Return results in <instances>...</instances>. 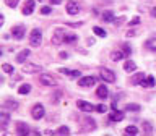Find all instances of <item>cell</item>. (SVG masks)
Returning a JSON list of instances; mask_svg holds the SVG:
<instances>
[{"label": "cell", "instance_id": "cell-1", "mask_svg": "<svg viewBox=\"0 0 156 136\" xmlns=\"http://www.w3.org/2000/svg\"><path fill=\"white\" fill-rule=\"evenodd\" d=\"M41 42H42V32H41V29H37V28H34L31 34H29V44H31V47H39L41 46Z\"/></svg>", "mask_w": 156, "mask_h": 136}, {"label": "cell", "instance_id": "cell-2", "mask_svg": "<svg viewBox=\"0 0 156 136\" xmlns=\"http://www.w3.org/2000/svg\"><path fill=\"white\" fill-rule=\"evenodd\" d=\"M44 114H46V109H44V105L42 104H36L33 107V110H31V117L34 120H41Z\"/></svg>", "mask_w": 156, "mask_h": 136}, {"label": "cell", "instance_id": "cell-3", "mask_svg": "<svg viewBox=\"0 0 156 136\" xmlns=\"http://www.w3.org/2000/svg\"><path fill=\"white\" fill-rule=\"evenodd\" d=\"M24 34H26V28H24L23 24H18V26H13L12 28V36L15 39H18V41L24 37Z\"/></svg>", "mask_w": 156, "mask_h": 136}, {"label": "cell", "instance_id": "cell-4", "mask_svg": "<svg viewBox=\"0 0 156 136\" xmlns=\"http://www.w3.org/2000/svg\"><path fill=\"white\" fill-rule=\"evenodd\" d=\"M101 78L106 83H114L115 81V73L112 70H109V68H102L101 70Z\"/></svg>", "mask_w": 156, "mask_h": 136}, {"label": "cell", "instance_id": "cell-5", "mask_svg": "<svg viewBox=\"0 0 156 136\" xmlns=\"http://www.w3.org/2000/svg\"><path fill=\"white\" fill-rule=\"evenodd\" d=\"M39 81H41L44 86H55V84H57L55 78H52V75H47V73H41Z\"/></svg>", "mask_w": 156, "mask_h": 136}, {"label": "cell", "instance_id": "cell-6", "mask_svg": "<svg viewBox=\"0 0 156 136\" xmlns=\"http://www.w3.org/2000/svg\"><path fill=\"white\" fill-rule=\"evenodd\" d=\"M41 71H42L41 65H36V63H26V65H23V73L33 75V73H41Z\"/></svg>", "mask_w": 156, "mask_h": 136}, {"label": "cell", "instance_id": "cell-7", "mask_svg": "<svg viewBox=\"0 0 156 136\" xmlns=\"http://www.w3.org/2000/svg\"><path fill=\"white\" fill-rule=\"evenodd\" d=\"M78 12H80L78 3L75 2V0H68L67 2V13L72 15V16H75V15H78Z\"/></svg>", "mask_w": 156, "mask_h": 136}, {"label": "cell", "instance_id": "cell-8", "mask_svg": "<svg viewBox=\"0 0 156 136\" xmlns=\"http://www.w3.org/2000/svg\"><path fill=\"white\" fill-rule=\"evenodd\" d=\"M93 84H96L94 76H83V78H80V81H78V86H81V87H90Z\"/></svg>", "mask_w": 156, "mask_h": 136}, {"label": "cell", "instance_id": "cell-9", "mask_svg": "<svg viewBox=\"0 0 156 136\" xmlns=\"http://www.w3.org/2000/svg\"><path fill=\"white\" fill-rule=\"evenodd\" d=\"M65 34L67 32H62L60 29L55 31V34L52 36V44H54V46H60L62 42H65Z\"/></svg>", "mask_w": 156, "mask_h": 136}, {"label": "cell", "instance_id": "cell-10", "mask_svg": "<svg viewBox=\"0 0 156 136\" xmlns=\"http://www.w3.org/2000/svg\"><path fill=\"white\" fill-rule=\"evenodd\" d=\"M76 105H78V109H80L81 112H93V110H96L94 105H93V104H88V102H85V100H78Z\"/></svg>", "mask_w": 156, "mask_h": 136}, {"label": "cell", "instance_id": "cell-11", "mask_svg": "<svg viewBox=\"0 0 156 136\" xmlns=\"http://www.w3.org/2000/svg\"><path fill=\"white\" fill-rule=\"evenodd\" d=\"M33 12H34V0H26V2H24V7L21 10V13L26 15V16H29Z\"/></svg>", "mask_w": 156, "mask_h": 136}, {"label": "cell", "instance_id": "cell-12", "mask_svg": "<svg viewBox=\"0 0 156 136\" xmlns=\"http://www.w3.org/2000/svg\"><path fill=\"white\" fill-rule=\"evenodd\" d=\"M109 120L111 121H120V120H124V112H120V110H112L111 114H109Z\"/></svg>", "mask_w": 156, "mask_h": 136}, {"label": "cell", "instance_id": "cell-13", "mask_svg": "<svg viewBox=\"0 0 156 136\" xmlns=\"http://www.w3.org/2000/svg\"><path fill=\"white\" fill-rule=\"evenodd\" d=\"M16 133H18V134H28V133H31V131H29V128H28L26 123L18 121V123H16Z\"/></svg>", "mask_w": 156, "mask_h": 136}, {"label": "cell", "instance_id": "cell-14", "mask_svg": "<svg viewBox=\"0 0 156 136\" xmlns=\"http://www.w3.org/2000/svg\"><path fill=\"white\" fill-rule=\"evenodd\" d=\"M124 57H127L124 50H112V52H111V60H112V62H119V60H122Z\"/></svg>", "mask_w": 156, "mask_h": 136}, {"label": "cell", "instance_id": "cell-15", "mask_svg": "<svg viewBox=\"0 0 156 136\" xmlns=\"http://www.w3.org/2000/svg\"><path fill=\"white\" fill-rule=\"evenodd\" d=\"M10 123V114L8 112H0V128L7 126Z\"/></svg>", "mask_w": 156, "mask_h": 136}, {"label": "cell", "instance_id": "cell-16", "mask_svg": "<svg viewBox=\"0 0 156 136\" xmlns=\"http://www.w3.org/2000/svg\"><path fill=\"white\" fill-rule=\"evenodd\" d=\"M96 94L99 99H106L107 96H109V91H107V87L102 84V86H98V89H96Z\"/></svg>", "mask_w": 156, "mask_h": 136}, {"label": "cell", "instance_id": "cell-17", "mask_svg": "<svg viewBox=\"0 0 156 136\" xmlns=\"http://www.w3.org/2000/svg\"><path fill=\"white\" fill-rule=\"evenodd\" d=\"M29 53H31V52H29V49H24V50H21V52L16 55V62H18V63H24V60L29 57Z\"/></svg>", "mask_w": 156, "mask_h": 136}, {"label": "cell", "instance_id": "cell-18", "mask_svg": "<svg viewBox=\"0 0 156 136\" xmlns=\"http://www.w3.org/2000/svg\"><path fill=\"white\" fill-rule=\"evenodd\" d=\"M143 80H145L143 73H135V75L130 78V83H132V84H141V81H143Z\"/></svg>", "mask_w": 156, "mask_h": 136}, {"label": "cell", "instance_id": "cell-19", "mask_svg": "<svg viewBox=\"0 0 156 136\" xmlns=\"http://www.w3.org/2000/svg\"><path fill=\"white\" fill-rule=\"evenodd\" d=\"M145 47L151 52H156V37H150L148 41L145 42Z\"/></svg>", "mask_w": 156, "mask_h": 136}, {"label": "cell", "instance_id": "cell-20", "mask_svg": "<svg viewBox=\"0 0 156 136\" xmlns=\"http://www.w3.org/2000/svg\"><path fill=\"white\" fill-rule=\"evenodd\" d=\"M141 86L143 87H153L154 86V78L153 76H146L143 81H141Z\"/></svg>", "mask_w": 156, "mask_h": 136}, {"label": "cell", "instance_id": "cell-21", "mask_svg": "<svg viewBox=\"0 0 156 136\" xmlns=\"http://www.w3.org/2000/svg\"><path fill=\"white\" fill-rule=\"evenodd\" d=\"M102 21H106V23H114V13L111 12H104L102 13Z\"/></svg>", "mask_w": 156, "mask_h": 136}, {"label": "cell", "instance_id": "cell-22", "mask_svg": "<svg viewBox=\"0 0 156 136\" xmlns=\"http://www.w3.org/2000/svg\"><path fill=\"white\" fill-rule=\"evenodd\" d=\"M124 70L125 71H135L136 70V65H135V62H132V60H127L124 63Z\"/></svg>", "mask_w": 156, "mask_h": 136}, {"label": "cell", "instance_id": "cell-23", "mask_svg": "<svg viewBox=\"0 0 156 136\" xmlns=\"http://www.w3.org/2000/svg\"><path fill=\"white\" fill-rule=\"evenodd\" d=\"M3 107H5V109L15 110V109H18V102H16V100H5V102H3Z\"/></svg>", "mask_w": 156, "mask_h": 136}, {"label": "cell", "instance_id": "cell-24", "mask_svg": "<svg viewBox=\"0 0 156 136\" xmlns=\"http://www.w3.org/2000/svg\"><path fill=\"white\" fill-rule=\"evenodd\" d=\"M93 32H94L96 36H99V37H106V36H107V32H106L102 28H99V26H94V28H93Z\"/></svg>", "mask_w": 156, "mask_h": 136}, {"label": "cell", "instance_id": "cell-25", "mask_svg": "<svg viewBox=\"0 0 156 136\" xmlns=\"http://www.w3.org/2000/svg\"><path fill=\"white\" fill-rule=\"evenodd\" d=\"M29 91H31V84H28V83H26V84H21V86L18 87V92H20V94H28Z\"/></svg>", "mask_w": 156, "mask_h": 136}, {"label": "cell", "instance_id": "cell-26", "mask_svg": "<svg viewBox=\"0 0 156 136\" xmlns=\"http://www.w3.org/2000/svg\"><path fill=\"white\" fill-rule=\"evenodd\" d=\"M125 110L127 112H129V110L130 112H140V105L138 104H127L125 105Z\"/></svg>", "mask_w": 156, "mask_h": 136}, {"label": "cell", "instance_id": "cell-27", "mask_svg": "<svg viewBox=\"0 0 156 136\" xmlns=\"http://www.w3.org/2000/svg\"><path fill=\"white\" fill-rule=\"evenodd\" d=\"M125 133L127 134H138V128L133 126V125H130V126H127V128H125Z\"/></svg>", "mask_w": 156, "mask_h": 136}, {"label": "cell", "instance_id": "cell-28", "mask_svg": "<svg viewBox=\"0 0 156 136\" xmlns=\"http://www.w3.org/2000/svg\"><path fill=\"white\" fill-rule=\"evenodd\" d=\"M2 70H3L5 73H10V75H12V73H15L13 66L10 65V63H3V65H2Z\"/></svg>", "mask_w": 156, "mask_h": 136}, {"label": "cell", "instance_id": "cell-29", "mask_svg": "<svg viewBox=\"0 0 156 136\" xmlns=\"http://www.w3.org/2000/svg\"><path fill=\"white\" fill-rule=\"evenodd\" d=\"M76 41V34H65V42H68V44H70V42H75Z\"/></svg>", "mask_w": 156, "mask_h": 136}, {"label": "cell", "instance_id": "cell-30", "mask_svg": "<svg viewBox=\"0 0 156 136\" xmlns=\"http://www.w3.org/2000/svg\"><path fill=\"white\" fill-rule=\"evenodd\" d=\"M55 133H57V134H68V133H70V130H68L67 126H60V128H58Z\"/></svg>", "mask_w": 156, "mask_h": 136}, {"label": "cell", "instance_id": "cell-31", "mask_svg": "<svg viewBox=\"0 0 156 136\" xmlns=\"http://www.w3.org/2000/svg\"><path fill=\"white\" fill-rule=\"evenodd\" d=\"M18 2H20V0H5L7 7H10V8H15V7L18 5Z\"/></svg>", "mask_w": 156, "mask_h": 136}, {"label": "cell", "instance_id": "cell-32", "mask_svg": "<svg viewBox=\"0 0 156 136\" xmlns=\"http://www.w3.org/2000/svg\"><path fill=\"white\" fill-rule=\"evenodd\" d=\"M138 23H140V18H138V16H133V18H132L130 21H129V24H130V26H136Z\"/></svg>", "mask_w": 156, "mask_h": 136}, {"label": "cell", "instance_id": "cell-33", "mask_svg": "<svg viewBox=\"0 0 156 136\" xmlns=\"http://www.w3.org/2000/svg\"><path fill=\"white\" fill-rule=\"evenodd\" d=\"M96 110L99 112V114H104V112L107 110V107H106L104 104H99V105H96Z\"/></svg>", "mask_w": 156, "mask_h": 136}, {"label": "cell", "instance_id": "cell-34", "mask_svg": "<svg viewBox=\"0 0 156 136\" xmlns=\"http://www.w3.org/2000/svg\"><path fill=\"white\" fill-rule=\"evenodd\" d=\"M80 75H81V73L78 70H70V75H68V76H70V78H80Z\"/></svg>", "mask_w": 156, "mask_h": 136}, {"label": "cell", "instance_id": "cell-35", "mask_svg": "<svg viewBox=\"0 0 156 136\" xmlns=\"http://www.w3.org/2000/svg\"><path fill=\"white\" fill-rule=\"evenodd\" d=\"M122 47H124V52H125V55L129 57L130 53H132V49H130V46H129V44H124V46H122Z\"/></svg>", "mask_w": 156, "mask_h": 136}, {"label": "cell", "instance_id": "cell-36", "mask_svg": "<svg viewBox=\"0 0 156 136\" xmlns=\"http://www.w3.org/2000/svg\"><path fill=\"white\" fill-rule=\"evenodd\" d=\"M51 12H52L51 7H42V8H41V13H42V15H49Z\"/></svg>", "mask_w": 156, "mask_h": 136}, {"label": "cell", "instance_id": "cell-37", "mask_svg": "<svg viewBox=\"0 0 156 136\" xmlns=\"http://www.w3.org/2000/svg\"><path fill=\"white\" fill-rule=\"evenodd\" d=\"M124 19H125V18H124V16H120V18H119V19H114V23H115V24H117V26H120V24H122V23H124Z\"/></svg>", "mask_w": 156, "mask_h": 136}, {"label": "cell", "instance_id": "cell-38", "mask_svg": "<svg viewBox=\"0 0 156 136\" xmlns=\"http://www.w3.org/2000/svg\"><path fill=\"white\" fill-rule=\"evenodd\" d=\"M60 73H63V75H70V70H68V68H60Z\"/></svg>", "mask_w": 156, "mask_h": 136}, {"label": "cell", "instance_id": "cell-39", "mask_svg": "<svg viewBox=\"0 0 156 136\" xmlns=\"http://www.w3.org/2000/svg\"><path fill=\"white\" fill-rule=\"evenodd\" d=\"M86 123L91 126V128H94V120H86Z\"/></svg>", "mask_w": 156, "mask_h": 136}, {"label": "cell", "instance_id": "cell-40", "mask_svg": "<svg viewBox=\"0 0 156 136\" xmlns=\"http://www.w3.org/2000/svg\"><path fill=\"white\" fill-rule=\"evenodd\" d=\"M52 5H58V3H62V0H49Z\"/></svg>", "mask_w": 156, "mask_h": 136}, {"label": "cell", "instance_id": "cell-41", "mask_svg": "<svg viewBox=\"0 0 156 136\" xmlns=\"http://www.w3.org/2000/svg\"><path fill=\"white\" fill-rule=\"evenodd\" d=\"M135 34H136V32H135V31H132V29H130V31L127 32V36H129V37H132V36H135Z\"/></svg>", "mask_w": 156, "mask_h": 136}, {"label": "cell", "instance_id": "cell-42", "mask_svg": "<svg viewBox=\"0 0 156 136\" xmlns=\"http://www.w3.org/2000/svg\"><path fill=\"white\" fill-rule=\"evenodd\" d=\"M117 109V100H112V110Z\"/></svg>", "mask_w": 156, "mask_h": 136}, {"label": "cell", "instance_id": "cell-43", "mask_svg": "<svg viewBox=\"0 0 156 136\" xmlns=\"http://www.w3.org/2000/svg\"><path fill=\"white\" fill-rule=\"evenodd\" d=\"M60 57H62V58H67L68 53H67V52H60Z\"/></svg>", "mask_w": 156, "mask_h": 136}, {"label": "cell", "instance_id": "cell-44", "mask_svg": "<svg viewBox=\"0 0 156 136\" xmlns=\"http://www.w3.org/2000/svg\"><path fill=\"white\" fill-rule=\"evenodd\" d=\"M151 16H156V7L151 8Z\"/></svg>", "mask_w": 156, "mask_h": 136}, {"label": "cell", "instance_id": "cell-45", "mask_svg": "<svg viewBox=\"0 0 156 136\" xmlns=\"http://www.w3.org/2000/svg\"><path fill=\"white\" fill-rule=\"evenodd\" d=\"M2 24H3V16L0 15V26H2Z\"/></svg>", "mask_w": 156, "mask_h": 136}]
</instances>
